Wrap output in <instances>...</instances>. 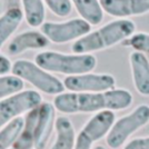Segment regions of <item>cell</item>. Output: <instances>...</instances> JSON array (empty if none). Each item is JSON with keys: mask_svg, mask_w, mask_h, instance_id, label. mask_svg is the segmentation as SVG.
Segmentation results:
<instances>
[{"mask_svg": "<svg viewBox=\"0 0 149 149\" xmlns=\"http://www.w3.org/2000/svg\"><path fill=\"white\" fill-rule=\"evenodd\" d=\"M132 101L130 91L119 88L105 93H62L55 97L54 106L58 111L72 115L124 110L130 107Z\"/></svg>", "mask_w": 149, "mask_h": 149, "instance_id": "obj_1", "label": "cell"}, {"mask_svg": "<svg viewBox=\"0 0 149 149\" xmlns=\"http://www.w3.org/2000/svg\"><path fill=\"white\" fill-rule=\"evenodd\" d=\"M136 30V24L129 19H119L102 26L98 30L74 41L71 50L77 55H86L107 49L130 38Z\"/></svg>", "mask_w": 149, "mask_h": 149, "instance_id": "obj_2", "label": "cell"}, {"mask_svg": "<svg viewBox=\"0 0 149 149\" xmlns=\"http://www.w3.org/2000/svg\"><path fill=\"white\" fill-rule=\"evenodd\" d=\"M35 62L48 72H58L69 76L85 74L97 66V58L91 54L68 55L57 51H42L35 58Z\"/></svg>", "mask_w": 149, "mask_h": 149, "instance_id": "obj_3", "label": "cell"}, {"mask_svg": "<svg viewBox=\"0 0 149 149\" xmlns=\"http://www.w3.org/2000/svg\"><path fill=\"white\" fill-rule=\"evenodd\" d=\"M13 76L19 79L30 82L38 90L48 95H60L65 90L63 82L59 80L54 74L40 68L36 62L29 61L26 59H19L13 65Z\"/></svg>", "mask_w": 149, "mask_h": 149, "instance_id": "obj_4", "label": "cell"}, {"mask_svg": "<svg viewBox=\"0 0 149 149\" xmlns=\"http://www.w3.org/2000/svg\"><path fill=\"white\" fill-rule=\"evenodd\" d=\"M149 123V106L146 104L137 106L128 115L118 119L112 125L106 136V143L110 149H118L128 138Z\"/></svg>", "mask_w": 149, "mask_h": 149, "instance_id": "obj_5", "label": "cell"}, {"mask_svg": "<svg viewBox=\"0 0 149 149\" xmlns=\"http://www.w3.org/2000/svg\"><path fill=\"white\" fill-rule=\"evenodd\" d=\"M42 97L36 90H25L9 96L0 101V128L19 118L25 112L41 105Z\"/></svg>", "mask_w": 149, "mask_h": 149, "instance_id": "obj_6", "label": "cell"}, {"mask_svg": "<svg viewBox=\"0 0 149 149\" xmlns=\"http://www.w3.org/2000/svg\"><path fill=\"white\" fill-rule=\"evenodd\" d=\"M116 121L115 112L110 110L97 112L88 120L76 137L74 149H93V145L108 135Z\"/></svg>", "mask_w": 149, "mask_h": 149, "instance_id": "obj_7", "label": "cell"}, {"mask_svg": "<svg viewBox=\"0 0 149 149\" xmlns=\"http://www.w3.org/2000/svg\"><path fill=\"white\" fill-rule=\"evenodd\" d=\"M90 30L91 26L81 18L70 19L66 22H45L41 26V33L55 44L77 41L87 36Z\"/></svg>", "mask_w": 149, "mask_h": 149, "instance_id": "obj_8", "label": "cell"}, {"mask_svg": "<svg viewBox=\"0 0 149 149\" xmlns=\"http://www.w3.org/2000/svg\"><path fill=\"white\" fill-rule=\"evenodd\" d=\"M63 86L71 93H105L115 89L116 79L108 74H85L66 77Z\"/></svg>", "mask_w": 149, "mask_h": 149, "instance_id": "obj_9", "label": "cell"}, {"mask_svg": "<svg viewBox=\"0 0 149 149\" xmlns=\"http://www.w3.org/2000/svg\"><path fill=\"white\" fill-rule=\"evenodd\" d=\"M56 108L54 104L42 102L39 106L38 118L33 136V149H46L51 132L54 129Z\"/></svg>", "mask_w": 149, "mask_h": 149, "instance_id": "obj_10", "label": "cell"}, {"mask_svg": "<svg viewBox=\"0 0 149 149\" xmlns=\"http://www.w3.org/2000/svg\"><path fill=\"white\" fill-rule=\"evenodd\" d=\"M102 10L117 18L140 16L149 11V0H101Z\"/></svg>", "mask_w": 149, "mask_h": 149, "instance_id": "obj_11", "label": "cell"}, {"mask_svg": "<svg viewBox=\"0 0 149 149\" xmlns=\"http://www.w3.org/2000/svg\"><path fill=\"white\" fill-rule=\"evenodd\" d=\"M132 80L137 91L143 96H149V61L145 54L132 51L130 54Z\"/></svg>", "mask_w": 149, "mask_h": 149, "instance_id": "obj_12", "label": "cell"}, {"mask_svg": "<svg viewBox=\"0 0 149 149\" xmlns=\"http://www.w3.org/2000/svg\"><path fill=\"white\" fill-rule=\"evenodd\" d=\"M49 45V40L39 31H26L13 38L8 45L10 55H19L27 50L41 49Z\"/></svg>", "mask_w": 149, "mask_h": 149, "instance_id": "obj_13", "label": "cell"}, {"mask_svg": "<svg viewBox=\"0 0 149 149\" xmlns=\"http://www.w3.org/2000/svg\"><path fill=\"white\" fill-rule=\"evenodd\" d=\"M57 130L56 139L51 149H74V127L67 117H58L55 124Z\"/></svg>", "mask_w": 149, "mask_h": 149, "instance_id": "obj_14", "label": "cell"}, {"mask_svg": "<svg viewBox=\"0 0 149 149\" xmlns=\"http://www.w3.org/2000/svg\"><path fill=\"white\" fill-rule=\"evenodd\" d=\"M24 18V13L18 7H13L0 16V49L17 30Z\"/></svg>", "mask_w": 149, "mask_h": 149, "instance_id": "obj_15", "label": "cell"}, {"mask_svg": "<svg viewBox=\"0 0 149 149\" xmlns=\"http://www.w3.org/2000/svg\"><path fill=\"white\" fill-rule=\"evenodd\" d=\"M74 6L77 13L80 15L82 20H85L90 26H97L104 19V10L99 1L96 0H74Z\"/></svg>", "mask_w": 149, "mask_h": 149, "instance_id": "obj_16", "label": "cell"}, {"mask_svg": "<svg viewBox=\"0 0 149 149\" xmlns=\"http://www.w3.org/2000/svg\"><path fill=\"white\" fill-rule=\"evenodd\" d=\"M39 107L32 109L27 113L22 131L13 145V149H33V136L38 118Z\"/></svg>", "mask_w": 149, "mask_h": 149, "instance_id": "obj_17", "label": "cell"}, {"mask_svg": "<svg viewBox=\"0 0 149 149\" xmlns=\"http://www.w3.org/2000/svg\"><path fill=\"white\" fill-rule=\"evenodd\" d=\"M24 15L27 20V24L31 27H39L44 25L46 10H45V1L36 0H25L21 1Z\"/></svg>", "mask_w": 149, "mask_h": 149, "instance_id": "obj_18", "label": "cell"}, {"mask_svg": "<svg viewBox=\"0 0 149 149\" xmlns=\"http://www.w3.org/2000/svg\"><path fill=\"white\" fill-rule=\"evenodd\" d=\"M25 125V119L19 118L13 120L0 130V149H13L15 143L20 136Z\"/></svg>", "mask_w": 149, "mask_h": 149, "instance_id": "obj_19", "label": "cell"}, {"mask_svg": "<svg viewBox=\"0 0 149 149\" xmlns=\"http://www.w3.org/2000/svg\"><path fill=\"white\" fill-rule=\"evenodd\" d=\"M24 88V81L13 74L0 77V99H5L9 96L20 93Z\"/></svg>", "mask_w": 149, "mask_h": 149, "instance_id": "obj_20", "label": "cell"}, {"mask_svg": "<svg viewBox=\"0 0 149 149\" xmlns=\"http://www.w3.org/2000/svg\"><path fill=\"white\" fill-rule=\"evenodd\" d=\"M125 44L135 49V51L141 54H149V33L146 32L134 33L130 38L125 40Z\"/></svg>", "mask_w": 149, "mask_h": 149, "instance_id": "obj_21", "label": "cell"}, {"mask_svg": "<svg viewBox=\"0 0 149 149\" xmlns=\"http://www.w3.org/2000/svg\"><path fill=\"white\" fill-rule=\"evenodd\" d=\"M46 6L51 10V13L58 17H67L72 10V1L68 0H47Z\"/></svg>", "mask_w": 149, "mask_h": 149, "instance_id": "obj_22", "label": "cell"}, {"mask_svg": "<svg viewBox=\"0 0 149 149\" xmlns=\"http://www.w3.org/2000/svg\"><path fill=\"white\" fill-rule=\"evenodd\" d=\"M124 149H149V136L132 139L125 145Z\"/></svg>", "mask_w": 149, "mask_h": 149, "instance_id": "obj_23", "label": "cell"}, {"mask_svg": "<svg viewBox=\"0 0 149 149\" xmlns=\"http://www.w3.org/2000/svg\"><path fill=\"white\" fill-rule=\"evenodd\" d=\"M13 69V65L10 60L3 55H0V76H7Z\"/></svg>", "mask_w": 149, "mask_h": 149, "instance_id": "obj_24", "label": "cell"}, {"mask_svg": "<svg viewBox=\"0 0 149 149\" xmlns=\"http://www.w3.org/2000/svg\"><path fill=\"white\" fill-rule=\"evenodd\" d=\"M93 149H107L106 147H104V146H97V147H95V148Z\"/></svg>", "mask_w": 149, "mask_h": 149, "instance_id": "obj_25", "label": "cell"}, {"mask_svg": "<svg viewBox=\"0 0 149 149\" xmlns=\"http://www.w3.org/2000/svg\"></svg>", "mask_w": 149, "mask_h": 149, "instance_id": "obj_26", "label": "cell"}]
</instances>
